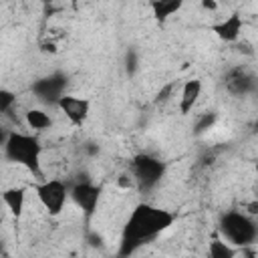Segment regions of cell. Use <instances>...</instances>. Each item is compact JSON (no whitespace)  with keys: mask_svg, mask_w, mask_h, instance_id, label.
Returning a JSON list of instances; mask_svg holds the SVG:
<instances>
[{"mask_svg":"<svg viewBox=\"0 0 258 258\" xmlns=\"http://www.w3.org/2000/svg\"><path fill=\"white\" fill-rule=\"evenodd\" d=\"M175 222V214L165 210V208H159V206H153V204H137L127 222H125V228H123V238H121V244H123V250L121 254H129V252H135L137 246L141 244H147L151 240H155L159 234H163L165 230H169Z\"/></svg>","mask_w":258,"mask_h":258,"instance_id":"cell-1","label":"cell"},{"mask_svg":"<svg viewBox=\"0 0 258 258\" xmlns=\"http://www.w3.org/2000/svg\"><path fill=\"white\" fill-rule=\"evenodd\" d=\"M4 155L8 161L24 167L30 173L40 171V155L42 145L34 133L24 131H10L4 137Z\"/></svg>","mask_w":258,"mask_h":258,"instance_id":"cell-2","label":"cell"},{"mask_svg":"<svg viewBox=\"0 0 258 258\" xmlns=\"http://www.w3.org/2000/svg\"><path fill=\"white\" fill-rule=\"evenodd\" d=\"M222 238L226 242H230L232 246H236L238 250L252 246L258 240V224L254 220V216L244 214V212H226L220 218V226H218Z\"/></svg>","mask_w":258,"mask_h":258,"instance_id":"cell-3","label":"cell"},{"mask_svg":"<svg viewBox=\"0 0 258 258\" xmlns=\"http://www.w3.org/2000/svg\"><path fill=\"white\" fill-rule=\"evenodd\" d=\"M165 171H167L165 161H161L149 153H139L131 161V177L143 191L153 189L163 179Z\"/></svg>","mask_w":258,"mask_h":258,"instance_id":"cell-4","label":"cell"},{"mask_svg":"<svg viewBox=\"0 0 258 258\" xmlns=\"http://www.w3.org/2000/svg\"><path fill=\"white\" fill-rule=\"evenodd\" d=\"M34 194H36V200L38 204L50 214V216H58L67 202L71 200V185L62 179H44L40 183L34 185Z\"/></svg>","mask_w":258,"mask_h":258,"instance_id":"cell-5","label":"cell"},{"mask_svg":"<svg viewBox=\"0 0 258 258\" xmlns=\"http://www.w3.org/2000/svg\"><path fill=\"white\" fill-rule=\"evenodd\" d=\"M71 202L81 210L85 220H91L101 202V185L93 183L91 179H81L71 185Z\"/></svg>","mask_w":258,"mask_h":258,"instance_id":"cell-6","label":"cell"},{"mask_svg":"<svg viewBox=\"0 0 258 258\" xmlns=\"http://www.w3.org/2000/svg\"><path fill=\"white\" fill-rule=\"evenodd\" d=\"M64 89H67V77L62 73H52V75H46L42 79H38L34 85H32V93L38 101L46 103V105H56L58 99L64 95Z\"/></svg>","mask_w":258,"mask_h":258,"instance_id":"cell-7","label":"cell"},{"mask_svg":"<svg viewBox=\"0 0 258 258\" xmlns=\"http://www.w3.org/2000/svg\"><path fill=\"white\" fill-rule=\"evenodd\" d=\"M56 107H58L60 113L69 119V123H71V125H77V127H81V125L89 119V115H91V101L85 99V97H79V95H69V93H64V95L58 99Z\"/></svg>","mask_w":258,"mask_h":258,"instance_id":"cell-8","label":"cell"},{"mask_svg":"<svg viewBox=\"0 0 258 258\" xmlns=\"http://www.w3.org/2000/svg\"><path fill=\"white\" fill-rule=\"evenodd\" d=\"M210 30L222 40V42H228V44H236L242 36V30H244V18L240 12H232L228 16H224L222 20L214 22L210 26Z\"/></svg>","mask_w":258,"mask_h":258,"instance_id":"cell-9","label":"cell"},{"mask_svg":"<svg viewBox=\"0 0 258 258\" xmlns=\"http://www.w3.org/2000/svg\"><path fill=\"white\" fill-rule=\"evenodd\" d=\"M202 91H204V83L200 79H189L181 85L179 97H177V109L181 115H189L194 111V107L202 97Z\"/></svg>","mask_w":258,"mask_h":258,"instance_id":"cell-10","label":"cell"},{"mask_svg":"<svg viewBox=\"0 0 258 258\" xmlns=\"http://www.w3.org/2000/svg\"><path fill=\"white\" fill-rule=\"evenodd\" d=\"M185 0H149V8L151 14L157 22H167L171 16H175L181 8H183Z\"/></svg>","mask_w":258,"mask_h":258,"instance_id":"cell-11","label":"cell"},{"mask_svg":"<svg viewBox=\"0 0 258 258\" xmlns=\"http://www.w3.org/2000/svg\"><path fill=\"white\" fill-rule=\"evenodd\" d=\"M2 202L6 206V210L14 216V218H20L24 214V208H26V189L24 187H8L4 189L2 194Z\"/></svg>","mask_w":258,"mask_h":258,"instance_id":"cell-12","label":"cell"},{"mask_svg":"<svg viewBox=\"0 0 258 258\" xmlns=\"http://www.w3.org/2000/svg\"><path fill=\"white\" fill-rule=\"evenodd\" d=\"M254 87H256V79L244 69H238L228 77V91L232 95H248Z\"/></svg>","mask_w":258,"mask_h":258,"instance_id":"cell-13","label":"cell"},{"mask_svg":"<svg viewBox=\"0 0 258 258\" xmlns=\"http://www.w3.org/2000/svg\"><path fill=\"white\" fill-rule=\"evenodd\" d=\"M24 123L28 129H32L34 133H40V131H46L50 129L52 125V117L48 115V111L40 109V107H32L24 113Z\"/></svg>","mask_w":258,"mask_h":258,"instance_id":"cell-14","label":"cell"},{"mask_svg":"<svg viewBox=\"0 0 258 258\" xmlns=\"http://www.w3.org/2000/svg\"><path fill=\"white\" fill-rule=\"evenodd\" d=\"M208 254H210L212 258H234V256L238 254V248L232 246L230 242H226L224 238H220V240L210 242Z\"/></svg>","mask_w":258,"mask_h":258,"instance_id":"cell-15","label":"cell"},{"mask_svg":"<svg viewBox=\"0 0 258 258\" xmlns=\"http://www.w3.org/2000/svg\"><path fill=\"white\" fill-rule=\"evenodd\" d=\"M14 105H16V93H12L10 89H2L0 91V111L4 115H8Z\"/></svg>","mask_w":258,"mask_h":258,"instance_id":"cell-16","label":"cell"},{"mask_svg":"<svg viewBox=\"0 0 258 258\" xmlns=\"http://www.w3.org/2000/svg\"><path fill=\"white\" fill-rule=\"evenodd\" d=\"M214 123H216V115H214V113H206V115H202V117L198 119V123H196V133H204V131H208Z\"/></svg>","mask_w":258,"mask_h":258,"instance_id":"cell-17","label":"cell"},{"mask_svg":"<svg viewBox=\"0 0 258 258\" xmlns=\"http://www.w3.org/2000/svg\"><path fill=\"white\" fill-rule=\"evenodd\" d=\"M202 6L206 10H218V2L216 0H202Z\"/></svg>","mask_w":258,"mask_h":258,"instance_id":"cell-18","label":"cell"},{"mask_svg":"<svg viewBox=\"0 0 258 258\" xmlns=\"http://www.w3.org/2000/svg\"><path fill=\"white\" fill-rule=\"evenodd\" d=\"M248 214H250V216H258V200L248 204Z\"/></svg>","mask_w":258,"mask_h":258,"instance_id":"cell-19","label":"cell"},{"mask_svg":"<svg viewBox=\"0 0 258 258\" xmlns=\"http://www.w3.org/2000/svg\"><path fill=\"white\" fill-rule=\"evenodd\" d=\"M69 2H71V4H77V2H79V0H69Z\"/></svg>","mask_w":258,"mask_h":258,"instance_id":"cell-20","label":"cell"},{"mask_svg":"<svg viewBox=\"0 0 258 258\" xmlns=\"http://www.w3.org/2000/svg\"><path fill=\"white\" fill-rule=\"evenodd\" d=\"M256 171H258V163H256Z\"/></svg>","mask_w":258,"mask_h":258,"instance_id":"cell-21","label":"cell"},{"mask_svg":"<svg viewBox=\"0 0 258 258\" xmlns=\"http://www.w3.org/2000/svg\"><path fill=\"white\" fill-rule=\"evenodd\" d=\"M42 2H48V0H42Z\"/></svg>","mask_w":258,"mask_h":258,"instance_id":"cell-22","label":"cell"}]
</instances>
